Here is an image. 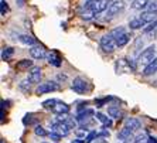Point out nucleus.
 Returning <instances> with one entry per match:
<instances>
[{
    "label": "nucleus",
    "mask_w": 157,
    "mask_h": 143,
    "mask_svg": "<svg viewBox=\"0 0 157 143\" xmlns=\"http://www.w3.org/2000/svg\"><path fill=\"white\" fill-rule=\"evenodd\" d=\"M109 2H115V0H109Z\"/></svg>",
    "instance_id": "ea45409f"
},
{
    "label": "nucleus",
    "mask_w": 157,
    "mask_h": 143,
    "mask_svg": "<svg viewBox=\"0 0 157 143\" xmlns=\"http://www.w3.org/2000/svg\"><path fill=\"white\" fill-rule=\"evenodd\" d=\"M156 72H157V58H154L151 63L146 65L144 71H143V75L149 77V75H153V74H156Z\"/></svg>",
    "instance_id": "ddd939ff"
},
{
    "label": "nucleus",
    "mask_w": 157,
    "mask_h": 143,
    "mask_svg": "<svg viewBox=\"0 0 157 143\" xmlns=\"http://www.w3.org/2000/svg\"><path fill=\"white\" fill-rule=\"evenodd\" d=\"M18 40L21 41L23 44H26V45H31V47L37 45V40H36V38H33L31 36H29V34H21Z\"/></svg>",
    "instance_id": "f3484780"
},
{
    "label": "nucleus",
    "mask_w": 157,
    "mask_h": 143,
    "mask_svg": "<svg viewBox=\"0 0 157 143\" xmlns=\"http://www.w3.org/2000/svg\"><path fill=\"white\" fill-rule=\"evenodd\" d=\"M51 132L58 133L59 136H68L71 133V128L67 125L65 122H54L51 123Z\"/></svg>",
    "instance_id": "423d86ee"
},
{
    "label": "nucleus",
    "mask_w": 157,
    "mask_h": 143,
    "mask_svg": "<svg viewBox=\"0 0 157 143\" xmlns=\"http://www.w3.org/2000/svg\"><path fill=\"white\" fill-rule=\"evenodd\" d=\"M116 38H115L112 34H105V36L101 38V48H102L105 52H112L116 48Z\"/></svg>",
    "instance_id": "f03ea898"
},
{
    "label": "nucleus",
    "mask_w": 157,
    "mask_h": 143,
    "mask_svg": "<svg viewBox=\"0 0 157 143\" xmlns=\"http://www.w3.org/2000/svg\"><path fill=\"white\" fill-rule=\"evenodd\" d=\"M74 143H85V140H81V139H77V140H74Z\"/></svg>",
    "instance_id": "4c0bfd02"
},
{
    "label": "nucleus",
    "mask_w": 157,
    "mask_h": 143,
    "mask_svg": "<svg viewBox=\"0 0 157 143\" xmlns=\"http://www.w3.org/2000/svg\"><path fill=\"white\" fill-rule=\"evenodd\" d=\"M147 9H149V11H154V13H156L157 11V0H151V2H149Z\"/></svg>",
    "instance_id": "72a5a7b5"
},
{
    "label": "nucleus",
    "mask_w": 157,
    "mask_h": 143,
    "mask_svg": "<svg viewBox=\"0 0 157 143\" xmlns=\"http://www.w3.org/2000/svg\"><path fill=\"white\" fill-rule=\"evenodd\" d=\"M59 89V85L55 82V81H47L44 84H40L37 87L36 89V94L37 95H43V94H47V92H54V91H58Z\"/></svg>",
    "instance_id": "20e7f679"
},
{
    "label": "nucleus",
    "mask_w": 157,
    "mask_h": 143,
    "mask_svg": "<svg viewBox=\"0 0 157 143\" xmlns=\"http://www.w3.org/2000/svg\"><path fill=\"white\" fill-rule=\"evenodd\" d=\"M47 58H48V63L51 64V65H54V67H61L62 60H61V57L58 55V52H55V51L48 52Z\"/></svg>",
    "instance_id": "f8f14e48"
},
{
    "label": "nucleus",
    "mask_w": 157,
    "mask_h": 143,
    "mask_svg": "<svg viewBox=\"0 0 157 143\" xmlns=\"http://www.w3.org/2000/svg\"><path fill=\"white\" fill-rule=\"evenodd\" d=\"M13 52H14V50L11 47H6V48H3V51H2V58L3 60H9L13 55Z\"/></svg>",
    "instance_id": "b1692460"
},
{
    "label": "nucleus",
    "mask_w": 157,
    "mask_h": 143,
    "mask_svg": "<svg viewBox=\"0 0 157 143\" xmlns=\"http://www.w3.org/2000/svg\"><path fill=\"white\" fill-rule=\"evenodd\" d=\"M33 67V61L31 60H21L17 63V68L18 70H26V68H30Z\"/></svg>",
    "instance_id": "5701e85b"
},
{
    "label": "nucleus",
    "mask_w": 157,
    "mask_h": 143,
    "mask_svg": "<svg viewBox=\"0 0 157 143\" xmlns=\"http://www.w3.org/2000/svg\"><path fill=\"white\" fill-rule=\"evenodd\" d=\"M71 88H72L74 92H77V94H85V92H88L91 89V87L88 84V81H85L84 78H81V77H77L74 79Z\"/></svg>",
    "instance_id": "39448f33"
},
{
    "label": "nucleus",
    "mask_w": 157,
    "mask_h": 143,
    "mask_svg": "<svg viewBox=\"0 0 157 143\" xmlns=\"http://www.w3.org/2000/svg\"><path fill=\"white\" fill-rule=\"evenodd\" d=\"M30 54H31V57L36 58V60H43V58L47 57V50H45L44 45L37 44V45H34V47L30 48Z\"/></svg>",
    "instance_id": "6e6552de"
},
{
    "label": "nucleus",
    "mask_w": 157,
    "mask_h": 143,
    "mask_svg": "<svg viewBox=\"0 0 157 143\" xmlns=\"http://www.w3.org/2000/svg\"><path fill=\"white\" fill-rule=\"evenodd\" d=\"M147 139H149V136H146L144 133H142V135H139L135 140H133V143H147Z\"/></svg>",
    "instance_id": "2f4dec72"
},
{
    "label": "nucleus",
    "mask_w": 157,
    "mask_h": 143,
    "mask_svg": "<svg viewBox=\"0 0 157 143\" xmlns=\"http://www.w3.org/2000/svg\"><path fill=\"white\" fill-rule=\"evenodd\" d=\"M156 48L154 47H147L144 51H142V54H140V57H139V63L140 64H150L151 61H153L156 57Z\"/></svg>",
    "instance_id": "0eeeda50"
},
{
    "label": "nucleus",
    "mask_w": 157,
    "mask_h": 143,
    "mask_svg": "<svg viewBox=\"0 0 157 143\" xmlns=\"http://www.w3.org/2000/svg\"><path fill=\"white\" fill-rule=\"evenodd\" d=\"M88 130H86V128H79V129H77V130H75V135L78 136V137H86V135H88Z\"/></svg>",
    "instance_id": "473e14b6"
},
{
    "label": "nucleus",
    "mask_w": 157,
    "mask_h": 143,
    "mask_svg": "<svg viewBox=\"0 0 157 143\" xmlns=\"http://www.w3.org/2000/svg\"><path fill=\"white\" fill-rule=\"evenodd\" d=\"M147 143H157V139H156V137H153V136H149Z\"/></svg>",
    "instance_id": "c9c22d12"
},
{
    "label": "nucleus",
    "mask_w": 157,
    "mask_h": 143,
    "mask_svg": "<svg viewBox=\"0 0 157 143\" xmlns=\"http://www.w3.org/2000/svg\"><path fill=\"white\" fill-rule=\"evenodd\" d=\"M146 26V23L143 21L140 17H136V18H132L130 21H129V29L130 30H139L142 27Z\"/></svg>",
    "instance_id": "4468645a"
},
{
    "label": "nucleus",
    "mask_w": 157,
    "mask_h": 143,
    "mask_svg": "<svg viewBox=\"0 0 157 143\" xmlns=\"http://www.w3.org/2000/svg\"><path fill=\"white\" fill-rule=\"evenodd\" d=\"M57 101H58V99H47V101H44L43 102V106L45 108V109H51V108L55 105Z\"/></svg>",
    "instance_id": "c756f323"
},
{
    "label": "nucleus",
    "mask_w": 157,
    "mask_h": 143,
    "mask_svg": "<svg viewBox=\"0 0 157 143\" xmlns=\"http://www.w3.org/2000/svg\"><path fill=\"white\" fill-rule=\"evenodd\" d=\"M147 6H149V0H133V4H132V7L135 10H142Z\"/></svg>",
    "instance_id": "412c9836"
},
{
    "label": "nucleus",
    "mask_w": 157,
    "mask_h": 143,
    "mask_svg": "<svg viewBox=\"0 0 157 143\" xmlns=\"http://www.w3.org/2000/svg\"><path fill=\"white\" fill-rule=\"evenodd\" d=\"M7 11H9V3L6 0H0V13H2V16H6Z\"/></svg>",
    "instance_id": "cd10ccee"
},
{
    "label": "nucleus",
    "mask_w": 157,
    "mask_h": 143,
    "mask_svg": "<svg viewBox=\"0 0 157 143\" xmlns=\"http://www.w3.org/2000/svg\"><path fill=\"white\" fill-rule=\"evenodd\" d=\"M153 30H157V20L149 23V24L144 27V33H150V31H153Z\"/></svg>",
    "instance_id": "7c9ffc66"
},
{
    "label": "nucleus",
    "mask_w": 157,
    "mask_h": 143,
    "mask_svg": "<svg viewBox=\"0 0 157 143\" xmlns=\"http://www.w3.org/2000/svg\"><path fill=\"white\" fill-rule=\"evenodd\" d=\"M99 137V133H96V130H92V132H89L86 135V137H85V143H91L92 140H95Z\"/></svg>",
    "instance_id": "393cba45"
},
{
    "label": "nucleus",
    "mask_w": 157,
    "mask_h": 143,
    "mask_svg": "<svg viewBox=\"0 0 157 143\" xmlns=\"http://www.w3.org/2000/svg\"><path fill=\"white\" fill-rule=\"evenodd\" d=\"M123 9H124V2L123 0H115V2H110L109 7H108V10H106V17L108 18L115 17V16L119 14Z\"/></svg>",
    "instance_id": "7ed1b4c3"
},
{
    "label": "nucleus",
    "mask_w": 157,
    "mask_h": 143,
    "mask_svg": "<svg viewBox=\"0 0 157 143\" xmlns=\"http://www.w3.org/2000/svg\"><path fill=\"white\" fill-rule=\"evenodd\" d=\"M96 119H98L99 122H102V123H103V129H105V128H109V126L112 125V122H110L103 114H96Z\"/></svg>",
    "instance_id": "4be33fe9"
},
{
    "label": "nucleus",
    "mask_w": 157,
    "mask_h": 143,
    "mask_svg": "<svg viewBox=\"0 0 157 143\" xmlns=\"http://www.w3.org/2000/svg\"><path fill=\"white\" fill-rule=\"evenodd\" d=\"M129 41H130V34L124 33L123 36H121L119 38H116V45H117V47H124Z\"/></svg>",
    "instance_id": "aec40b11"
},
{
    "label": "nucleus",
    "mask_w": 157,
    "mask_h": 143,
    "mask_svg": "<svg viewBox=\"0 0 157 143\" xmlns=\"http://www.w3.org/2000/svg\"><path fill=\"white\" fill-rule=\"evenodd\" d=\"M110 34H112L115 38H119L121 36H123V34H124V27H116L115 30H112V31H110Z\"/></svg>",
    "instance_id": "a878e982"
},
{
    "label": "nucleus",
    "mask_w": 157,
    "mask_h": 143,
    "mask_svg": "<svg viewBox=\"0 0 157 143\" xmlns=\"http://www.w3.org/2000/svg\"><path fill=\"white\" fill-rule=\"evenodd\" d=\"M51 110L55 115H61V114H68L70 112V106L67 105L65 102H61V101H57L55 105L51 108Z\"/></svg>",
    "instance_id": "9d476101"
},
{
    "label": "nucleus",
    "mask_w": 157,
    "mask_h": 143,
    "mask_svg": "<svg viewBox=\"0 0 157 143\" xmlns=\"http://www.w3.org/2000/svg\"><path fill=\"white\" fill-rule=\"evenodd\" d=\"M91 116H94V110H92V109L82 110V112H79V114H78L77 121L81 123V122H84V121H86V119H89Z\"/></svg>",
    "instance_id": "a211bd4d"
},
{
    "label": "nucleus",
    "mask_w": 157,
    "mask_h": 143,
    "mask_svg": "<svg viewBox=\"0 0 157 143\" xmlns=\"http://www.w3.org/2000/svg\"><path fill=\"white\" fill-rule=\"evenodd\" d=\"M156 14H157V13H154V11H144V13H142L140 18H142V20L146 23V24H149V23L157 20V16Z\"/></svg>",
    "instance_id": "dca6fc26"
},
{
    "label": "nucleus",
    "mask_w": 157,
    "mask_h": 143,
    "mask_svg": "<svg viewBox=\"0 0 157 143\" xmlns=\"http://www.w3.org/2000/svg\"><path fill=\"white\" fill-rule=\"evenodd\" d=\"M109 4H110L109 0H88L86 3H85V7L91 9L95 14H99V13L108 10Z\"/></svg>",
    "instance_id": "f257e3e1"
},
{
    "label": "nucleus",
    "mask_w": 157,
    "mask_h": 143,
    "mask_svg": "<svg viewBox=\"0 0 157 143\" xmlns=\"http://www.w3.org/2000/svg\"><path fill=\"white\" fill-rule=\"evenodd\" d=\"M95 143H109V142H108V140H105V139H102V137H98Z\"/></svg>",
    "instance_id": "e433bc0d"
},
{
    "label": "nucleus",
    "mask_w": 157,
    "mask_h": 143,
    "mask_svg": "<svg viewBox=\"0 0 157 143\" xmlns=\"http://www.w3.org/2000/svg\"><path fill=\"white\" fill-rule=\"evenodd\" d=\"M2 143H3V140H2Z\"/></svg>",
    "instance_id": "a19ab883"
},
{
    "label": "nucleus",
    "mask_w": 157,
    "mask_h": 143,
    "mask_svg": "<svg viewBox=\"0 0 157 143\" xmlns=\"http://www.w3.org/2000/svg\"><path fill=\"white\" fill-rule=\"evenodd\" d=\"M34 133H36L37 136H41V137H44V136H47L48 133H47V130L43 128V126H40V125H37L36 128H34Z\"/></svg>",
    "instance_id": "bb28decb"
},
{
    "label": "nucleus",
    "mask_w": 157,
    "mask_h": 143,
    "mask_svg": "<svg viewBox=\"0 0 157 143\" xmlns=\"http://www.w3.org/2000/svg\"><path fill=\"white\" fill-rule=\"evenodd\" d=\"M156 13H157V11H156Z\"/></svg>",
    "instance_id": "37998d69"
},
{
    "label": "nucleus",
    "mask_w": 157,
    "mask_h": 143,
    "mask_svg": "<svg viewBox=\"0 0 157 143\" xmlns=\"http://www.w3.org/2000/svg\"><path fill=\"white\" fill-rule=\"evenodd\" d=\"M41 77H43V74H41L40 67H31V70H30V72H29V78H27V79H29L31 84H40Z\"/></svg>",
    "instance_id": "1a4fd4ad"
},
{
    "label": "nucleus",
    "mask_w": 157,
    "mask_h": 143,
    "mask_svg": "<svg viewBox=\"0 0 157 143\" xmlns=\"http://www.w3.org/2000/svg\"><path fill=\"white\" fill-rule=\"evenodd\" d=\"M124 128L130 129L132 132H135V130H139L142 128V123H140L139 119H136V118H128L126 121H124Z\"/></svg>",
    "instance_id": "9b49d317"
},
{
    "label": "nucleus",
    "mask_w": 157,
    "mask_h": 143,
    "mask_svg": "<svg viewBox=\"0 0 157 143\" xmlns=\"http://www.w3.org/2000/svg\"><path fill=\"white\" fill-rule=\"evenodd\" d=\"M156 33H157V30H156Z\"/></svg>",
    "instance_id": "79ce46f5"
},
{
    "label": "nucleus",
    "mask_w": 157,
    "mask_h": 143,
    "mask_svg": "<svg viewBox=\"0 0 157 143\" xmlns=\"http://www.w3.org/2000/svg\"><path fill=\"white\" fill-rule=\"evenodd\" d=\"M94 14H95V13H94L91 9H86V7H85V11H82V13H81V17L85 18V20H91Z\"/></svg>",
    "instance_id": "c85d7f7f"
},
{
    "label": "nucleus",
    "mask_w": 157,
    "mask_h": 143,
    "mask_svg": "<svg viewBox=\"0 0 157 143\" xmlns=\"http://www.w3.org/2000/svg\"><path fill=\"white\" fill-rule=\"evenodd\" d=\"M48 136H50V139H51L52 142H55V143H58L59 140H61V137H62V136H59L58 133H55V132H51Z\"/></svg>",
    "instance_id": "f704fd0d"
},
{
    "label": "nucleus",
    "mask_w": 157,
    "mask_h": 143,
    "mask_svg": "<svg viewBox=\"0 0 157 143\" xmlns=\"http://www.w3.org/2000/svg\"><path fill=\"white\" fill-rule=\"evenodd\" d=\"M58 78H59V79H67L65 75H58Z\"/></svg>",
    "instance_id": "58836bf2"
},
{
    "label": "nucleus",
    "mask_w": 157,
    "mask_h": 143,
    "mask_svg": "<svg viewBox=\"0 0 157 143\" xmlns=\"http://www.w3.org/2000/svg\"><path fill=\"white\" fill-rule=\"evenodd\" d=\"M132 130L130 129H128V128H124L123 126V129H122L121 132L117 133V139H121V140H129L130 139V136H132Z\"/></svg>",
    "instance_id": "6ab92c4d"
},
{
    "label": "nucleus",
    "mask_w": 157,
    "mask_h": 143,
    "mask_svg": "<svg viewBox=\"0 0 157 143\" xmlns=\"http://www.w3.org/2000/svg\"><path fill=\"white\" fill-rule=\"evenodd\" d=\"M108 114H109L110 118H115V119H121L123 118V110L119 109V106H110L108 108Z\"/></svg>",
    "instance_id": "2eb2a0df"
}]
</instances>
